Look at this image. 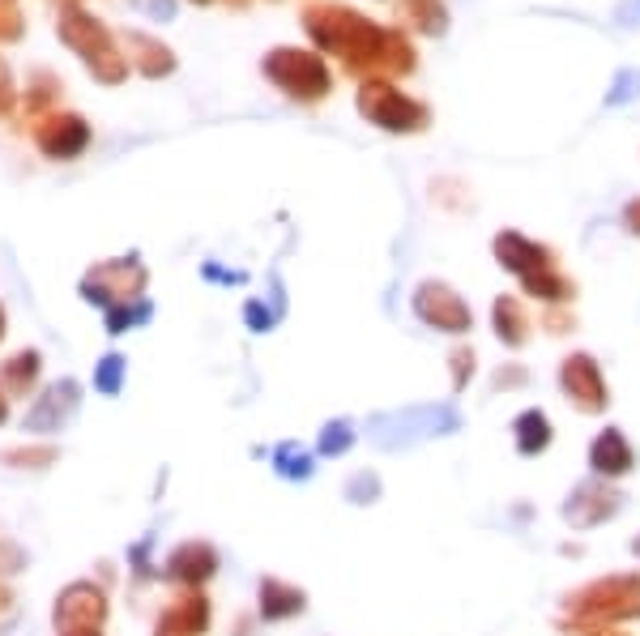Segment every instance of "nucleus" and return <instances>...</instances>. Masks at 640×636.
I'll list each match as a JSON object with an SVG mask.
<instances>
[{"label":"nucleus","instance_id":"nucleus-1","mask_svg":"<svg viewBox=\"0 0 640 636\" xmlns=\"http://www.w3.org/2000/svg\"><path fill=\"white\" fill-rule=\"evenodd\" d=\"M636 90H640V73H636V69H623V73L615 77V90L606 94V103H611V107H619V103L636 99Z\"/></svg>","mask_w":640,"mask_h":636},{"label":"nucleus","instance_id":"nucleus-2","mask_svg":"<svg viewBox=\"0 0 640 636\" xmlns=\"http://www.w3.org/2000/svg\"><path fill=\"white\" fill-rule=\"evenodd\" d=\"M120 368H124V359H103V372H99V389L103 393H116V385H120Z\"/></svg>","mask_w":640,"mask_h":636},{"label":"nucleus","instance_id":"nucleus-3","mask_svg":"<svg viewBox=\"0 0 640 636\" xmlns=\"http://www.w3.org/2000/svg\"><path fill=\"white\" fill-rule=\"evenodd\" d=\"M615 22H619L623 30L640 26V0H619V9H615Z\"/></svg>","mask_w":640,"mask_h":636}]
</instances>
